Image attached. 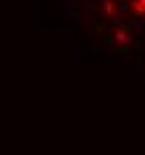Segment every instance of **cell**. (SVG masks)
Returning <instances> with one entry per match:
<instances>
[{"label":"cell","mask_w":145,"mask_h":155,"mask_svg":"<svg viewBox=\"0 0 145 155\" xmlns=\"http://www.w3.org/2000/svg\"><path fill=\"white\" fill-rule=\"evenodd\" d=\"M118 25H120V23H118V21H114V19L110 21V19H108V27H118Z\"/></svg>","instance_id":"obj_8"},{"label":"cell","mask_w":145,"mask_h":155,"mask_svg":"<svg viewBox=\"0 0 145 155\" xmlns=\"http://www.w3.org/2000/svg\"><path fill=\"white\" fill-rule=\"evenodd\" d=\"M143 27H145V19L143 17H135V19L129 21V29H131V31H139V29H143Z\"/></svg>","instance_id":"obj_2"},{"label":"cell","mask_w":145,"mask_h":155,"mask_svg":"<svg viewBox=\"0 0 145 155\" xmlns=\"http://www.w3.org/2000/svg\"><path fill=\"white\" fill-rule=\"evenodd\" d=\"M126 66H129L135 74H139V72H141V60H126Z\"/></svg>","instance_id":"obj_5"},{"label":"cell","mask_w":145,"mask_h":155,"mask_svg":"<svg viewBox=\"0 0 145 155\" xmlns=\"http://www.w3.org/2000/svg\"><path fill=\"white\" fill-rule=\"evenodd\" d=\"M110 35H112V41L118 44V46H129V44H131V29L126 31V29L120 27V29H116V31L110 33Z\"/></svg>","instance_id":"obj_1"},{"label":"cell","mask_w":145,"mask_h":155,"mask_svg":"<svg viewBox=\"0 0 145 155\" xmlns=\"http://www.w3.org/2000/svg\"><path fill=\"white\" fill-rule=\"evenodd\" d=\"M141 2H143V6H145V0H141Z\"/></svg>","instance_id":"obj_9"},{"label":"cell","mask_w":145,"mask_h":155,"mask_svg":"<svg viewBox=\"0 0 145 155\" xmlns=\"http://www.w3.org/2000/svg\"><path fill=\"white\" fill-rule=\"evenodd\" d=\"M79 60H87L89 58V54H87V50H83V48H77V54H75Z\"/></svg>","instance_id":"obj_7"},{"label":"cell","mask_w":145,"mask_h":155,"mask_svg":"<svg viewBox=\"0 0 145 155\" xmlns=\"http://www.w3.org/2000/svg\"><path fill=\"white\" fill-rule=\"evenodd\" d=\"M102 12H104L106 17H112V12H114V2H112V0H102Z\"/></svg>","instance_id":"obj_4"},{"label":"cell","mask_w":145,"mask_h":155,"mask_svg":"<svg viewBox=\"0 0 145 155\" xmlns=\"http://www.w3.org/2000/svg\"><path fill=\"white\" fill-rule=\"evenodd\" d=\"M131 8L135 11V17H145V6H143V2H141V0H133Z\"/></svg>","instance_id":"obj_3"},{"label":"cell","mask_w":145,"mask_h":155,"mask_svg":"<svg viewBox=\"0 0 145 155\" xmlns=\"http://www.w3.org/2000/svg\"><path fill=\"white\" fill-rule=\"evenodd\" d=\"M118 12H120V17L124 19V17H129V12H131V6H129L126 2H120V8H118Z\"/></svg>","instance_id":"obj_6"}]
</instances>
